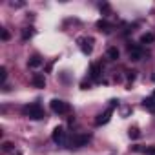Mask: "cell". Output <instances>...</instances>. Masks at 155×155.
<instances>
[{"instance_id": "cell-5", "label": "cell", "mask_w": 155, "mask_h": 155, "mask_svg": "<svg viewBox=\"0 0 155 155\" xmlns=\"http://www.w3.org/2000/svg\"><path fill=\"white\" fill-rule=\"evenodd\" d=\"M53 140L57 142V144H64L66 142V131H64V128L62 126H57L55 130H53Z\"/></svg>"}, {"instance_id": "cell-10", "label": "cell", "mask_w": 155, "mask_h": 155, "mask_svg": "<svg viewBox=\"0 0 155 155\" xmlns=\"http://www.w3.org/2000/svg\"><path fill=\"white\" fill-rule=\"evenodd\" d=\"M97 28H99L101 31H104V33H111V29H113V26H111L108 20H99V22H97Z\"/></svg>"}, {"instance_id": "cell-7", "label": "cell", "mask_w": 155, "mask_h": 155, "mask_svg": "<svg viewBox=\"0 0 155 155\" xmlns=\"http://www.w3.org/2000/svg\"><path fill=\"white\" fill-rule=\"evenodd\" d=\"M111 113H113V110H111V108H108L104 113H101V115L95 119V124H97V126H102V124L110 122V119H111Z\"/></svg>"}, {"instance_id": "cell-17", "label": "cell", "mask_w": 155, "mask_h": 155, "mask_svg": "<svg viewBox=\"0 0 155 155\" xmlns=\"http://www.w3.org/2000/svg\"><path fill=\"white\" fill-rule=\"evenodd\" d=\"M11 150H13V142L6 140V142L2 144V151H4V153H8V151H11Z\"/></svg>"}, {"instance_id": "cell-19", "label": "cell", "mask_w": 155, "mask_h": 155, "mask_svg": "<svg viewBox=\"0 0 155 155\" xmlns=\"http://www.w3.org/2000/svg\"><path fill=\"white\" fill-rule=\"evenodd\" d=\"M101 11L104 13V17H108V13H110V6H108V4H101Z\"/></svg>"}, {"instance_id": "cell-8", "label": "cell", "mask_w": 155, "mask_h": 155, "mask_svg": "<svg viewBox=\"0 0 155 155\" xmlns=\"http://www.w3.org/2000/svg\"><path fill=\"white\" fill-rule=\"evenodd\" d=\"M31 82H33L35 88H46V79H44L42 73H35L33 79H31Z\"/></svg>"}, {"instance_id": "cell-13", "label": "cell", "mask_w": 155, "mask_h": 155, "mask_svg": "<svg viewBox=\"0 0 155 155\" xmlns=\"http://www.w3.org/2000/svg\"><path fill=\"white\" fill-rule=\"evenodd\" d=\"M153 40H155V35L153 33H144L140 37V44H151Z\"/></svg>"}, {"instance_id": "cell-18", "label": "cell", "mask_w": 155, "mask_h": 155, "mask_svg": "<svg viewBox=\"0 0 155 155\" xmlns=\"http://www.w3.org/2000/svg\"><path fill=\"white\" fill-rule=\"evenodd\" d=\"M135 150H139V151H144V153H148V155H155V146H150V148H135Z\"/></svg>"}, {"instance_id": "cell-16", "label": "cell", "mask_w": 155, "mask_h": 155, "mask_svg": "<svg viewBox=\"0 0 155 155\" xmlns=\"http://www.w3.org/2000/svg\"><path fill=\"white\" fill-rule=\"evenodd\" d=\"M6 79H8V69H6V66H2L0 68V82H6Z\"/></svg>"}, {"instance_id": "cell-12", "label": "cell", "mask_w": 155, "mask_h": 155, "mask_svg": "<svg viewBox=\"0 0 155 155\" xmlns=\"http://www.w3.org/2000/svg\"><path fill=\"white\" fill-rule=\"evenodd\" d=\"M40 64H42V58H40L38 55H33V57L28 60V66H29V68H38Z\"/></svg>"}, {"instance_id": "cell-9", "label": "cell", "mask_w": 155, "mask_h": 155, "mask_svg": "<svg viewBox=\"0 0 155 155\" xmlns=\"http://www.w3.org/2000/svg\"><path fill=\"white\" fill-rule=\"evenodd\" d=\"M142 104H144V108H146L148 111H151V113H155V91H153V93H151L150 97H146Z\"/></svg>"}, {"instance_id": "cell-21", "label": "cell", "mask_w": 155, "mask_h": 155, "mask_svg": "<svg viewBox=\"0 0 155 155\" xmlns=\"http://www.w3.org/2000/svg\"><path fill=\"white\" fill-rule=\"evenodd\" d=\"M2 40H9V33L6 29H2Z\"/></svg>"}, {"instance_id": "cell-6", "label": "cell", "mask_w": 155, "mask_h": 155, "mask_svg": "<svg viewBox=\"0 0 155 155\" xmlns=\"http://www.w3.org/2000/svg\"><path fill=\"white\" fill-rule=\"evenodd\" d=\"M128 55H130V58L133 62H137V60L142 58V48L140 46H130L128 48Z\"/></svg>"}, {"instance_id": "cell-3", "label": "cell", "mask_w": 155, "mask_h": 155, "mask_svg": "<svg viewBox=\"0 0 155 155\" xmlns=\"http://www.w3.org/2000/svg\"><path fill=\"white\" fill-rule=\"evenodd\" d=\"M90 139H91V135L90 133H81V135H75L73 139H71V148H81V146H84V144H88L90 142Z\"/></svg>"}, {"instance_id": "cell-1", "label": "cell", "mask_w": 155, "mask_h": 155, "mask_svg": "<svg viewBox=\"0 0 155 155\" xmlns=\"http://www.w3.org/2000/svg\"><path fill=\"white\" fill-rule=\"evenodd\" d=\"M22 113H24L26 117H29L31 120H40V119L46 117V113H44V110H42V106H40L38 102H33V104L24 106V108H22Z\"/></svg>"}, {"instance_id": "cell-15", "label": "cell", "mask_w": 155, "mask_h": 155, "mask_svg": "<svg viewBox=\"0 0 155 155\" xmlns=\"http://www.w3.org/2000/svg\"><path fill=\"white\" fill-rule=\"evenodd\" d=\"M128 135H130V139H139V137H140V131H139L137 126H133V128H130Z\"/></svg>"}, {"instance_id": "cell-11", "label": "cell", "mask_w": 155, "mask_h": 155, "mask_svg": "<svg viewBox=\"0 0 155 155\" xmlns=\"http://www.w3.org/2000/svg\"><path fill=\"white\" fill-rule=\"evenodd\" d=\"M90 75H91V79H99L101 77V66L99 64H91V68H90Z\"/></svg>"}, {"instance_id": "cell-4", "label": "cell", "mask_w": 155, "mask_h": 155, "mask_svg": "<svg viewBox=\"0 0 155 155\" xmlns=\"http://www.w3.org/2000/svg\"><path fill=\"white\" fill-rule=\"evenodd\" d=\"M79 44H81V49H82L84 55H91V51H93V38H91V37H88V38H81Z\"/></svg>"}, {"instance_id": "cell-20", "label": "cell", "mask_w": 155, "mask_h": 155, "mask_svg": "<svg viewBox=\"0 0 155 155\" xmlns=\"http://www.w3.org/2000/svg\"><path fill=\"white\" fill-rule=\"evenodd\" d=\"M29 37H33V29H26V31L22 33V38H24V40H28Z\"/></svg>"}, {"instance_id": "cell-14", "label": "cell", "mask_w": 155, "mask_h": 155, "mask_svg": "<svg viewBox=\"0 0 155 155\" xmlns=\"http://www.w3.org/2000/svg\"><path fill=\"white\" fill-rule=\"evenodd\" d=\"M106 55H108L110 60H117V58H119V49H117V48H110Z\"/></svg>"}, {"instance_id": "cell-2", "label": "cell", "mask_w": 155, "mask_h": 155, "mask_svg": "<svg viewBox=\"0 0 155 155\" xmlns=\"http://www.w3.org/2000/svg\"><path fill=\"white\" fill-rule=\"evenodd\" d=\"M49 106H51V110L55 111V113H68L71 108H69V104L68 102H64V101H60V99H53L51 102H49Z\"/></svg>"}]
</instances>
